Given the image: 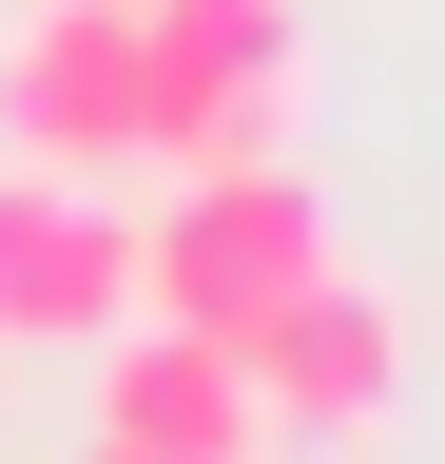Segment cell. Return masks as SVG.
<instances>
[{"instance_id":"obj_6","label":"cell","mask_w":445,"mask_h":464,"mask_svg":"<svg viewBox=\"0 0 445 464\" xmlns=\"http://www.w3.org/2000/svg\"><path fill=\"white\" fill-rule=\"evenodd\" d=\"M78 464H136V445H78Z\"/></svg>"},{"instance_id":"obj_5","label":"cell","mask_w":445,"mask_h":464,"mask_svg":"<svg viewBox=\"0 0 445 464\" xmlns=\"http://www.w3.org/2000/svg\"><path fill=\"white\" fill-rule=\"evenodd\" d=\"M97 445H136V464H271V406H252V368L213 329L117 310L97 329Z\"/></svg>"},{"instance_id":"obj_2","label":"cell","mask_w":445,"mask_h":464,"mask_svg":"<svg viewBox=\"0 0 445 464\" xmlns=\"http://www.w3.org/2000/svg\"><path fill=\"white\" fill-rule=\"evenodd\" d=\"M155 136V39H136V0H20L0 20V155H39V174H136Z\"/></svg>"},{"instance_id":"obj_4","label":"cell","mask_w":445,"mask_h":464,"mask_svg":"<svg viewBox=\"0 0 445 464\" xmlns=\"http://www.w3.org/2000/svg\"><path fill=\"white\" fill-rule=\"evenodd\" d=\"M252 406H271L291 445H368L387 406H407V290H368L349 252H329L291 310L252 329Z\"/></svg>"},{"instance_id":"obj_3","label":"cell","mask_w":445,"mask_h":464,"mask_svg":"<svg viewBox=\"0 0 445 464\" xmlns=\"http://www.w3.org/2000/svg\"><path fill=\"white\" fill-rule=\"evenodd\" d=\"M117 310H136V213H117V174L0 155V348H97Z\"/></svg>"},{"instance_id":"obj_1","label":"cell","mask_w":445,"mask_h":464,"mask_svg":"<svg viewBox=\"0 0 445 464\" xmlns=\"http://www.w3.org/2000/svg\"><path fill=\"white\" fill-rule=\"evenodd\" d=\"M310 271H329V194H310L291 155H233V174H175V194L136 213V310H155V329H213L233 368H252V329L291 310Z\"/></svg>"}]
</instances>
